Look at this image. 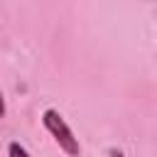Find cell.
Segmentation results:
<instances>
[{
	"mask_svg": "<svg viewBox=\"0 0 157 157\" xmlns=\"http://www.w3.org/2000/svg\"><path fill=\"white\" fill-rule=\"evenodd\" d=\"M42 125L44 130L54 137V142L59 145V150L66 155V157H78L81 155V145H78V137L74 135V130L69 128V123L64 120V115L54 108H47L42 113Z\"/></svg>",
	"mask_w": 157,
	"mask_h": 157,
	"instance_id": "obj_1",
	"label": "cell"
},
{
	"mask_svg": "<svg viewBox=\"0 0 157 157\" xmlns=\"http://www.w3.org/2000/svg\"><path fill=\"white\" fill-rule=\"evenodd\" d=\"M7 157H32V155H29V150L25 145H20L17 140H12L7 145Z\"/></svg>",
	"mask_w": 157,
	"mask_h": 157,
	"instance_id": "obj_2",
	"label": "cell"
},
{
	"mask_svg": "<svg viewBox=\"0 0 157 157\" xmlns=\"http://www.w3.org/2000/svg\"><path fill=\"white\" fill-rule=\"evenodd\" d=\"M7 108H5V96H2V88H0V118H5Z\"/></svg>",
	"mask_w": 157,
	"mask_h": 157,
	"instance_id": "obj_3",
	"label": "cell"
},
{
	"mask_svg": "<svg viewBox=\"0 0 157 157\" xmlns=\"http://www.w3.org/2000/svg\"><path fill=\"white\" fill-rule=\"evenodd\" d=\"M108 157H125V152L118 150V147H110V150H108Z\"/></svg>",
	"mask_w": 157,
	"mask_h": 157,
	"instance_id": "obj_4",
	"label": "cell"
}]
</instances>
